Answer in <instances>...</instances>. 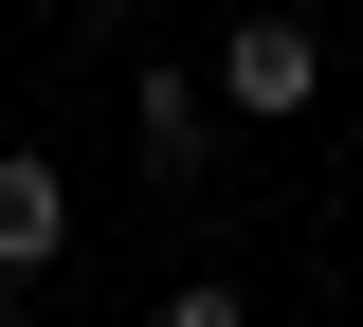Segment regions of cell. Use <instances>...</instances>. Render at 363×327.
<instances>
[{
	"mask_svg": "<svg viewBox=\"0 0 363 327\" xmlns=\"http://www.w3.org/2000/svg\"><path fill=\"white\" fill-rule=\"evenodd\" d=\"M200 73H218V109H236V128H291V109H327V37H309V18H272V0L236 18L218 55H200Z\"/></svg>",
	"mask_w": 363,
	"mask_h": 327,
	"instance_id": "1",
	"label": "cell"
},
{
	"mask_svg": "<svg viewBox=\"0 0 363 327\" xmlns=\"http://www.w3.org/2000/svg\"><path fill=\"white\" fill-rule=\"evenodd\" d=\"M73 255V164L55 145H0V291H37Z\"/></svg>",
	"mask_w": 363,
	"mask_h": 327,
	"instance_id": "2",
	"label": "cell"
},
{
	"mask_svg": "<svg viewBox=\"0 0 363 327\" xmlns=\"http://www.w3.org/2000/svg\"><path fill=\"white\" fill-rule=\"evenodd\" d=\"M128 128H145V164H164V182H200V164H218V73L145 55V73H128Z\"/></svg>",
	"mask_w": 363,
	"mask_h": 327,
	"instance_id": "3",
	"label": "cell"
},
{
	"mask_svg": "<svg viewBox=\"0 0 363 327\" xmlns=\"http://www.w3.org/2000/svg\"><path fill=\"white\" fill-rule=\"evenodd\" d=\"M164 327H255V291H236V273H182V291H164Z\"/></svg>",
	"mask_w": 363,
	"mask_h": 327,
	"instance_id": "4",
	"label": "cell"
}]
</instances>
